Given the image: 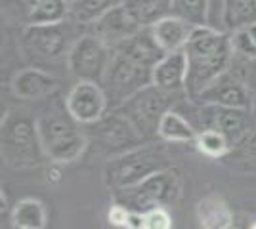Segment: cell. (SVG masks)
<instances>
[{"instance_id": "1", "label": "cell", "mask_w": 256, "mask_h": 229, "mask_svg": "<svg viewBox=\"0 0 256 229\" xmlns=\"http://www.w3.org/2000/svg\"><path fill=\"white\" fill-rule=\"evenodd\" d=\"M184 50L188 55L186 94L188 99L193 101L204 88L210 86L234 65L232 33L214 29L210 25L195 27Z\"/></svg>"}, {"instance_id": "2", "label": "cell", "mask_w": 256, "mask_h": 229, "mask_svg": "<svg viewBox=\"0 0 256 229\" xmlns=\"http://www.w3.org/2000/svg\"><path fill=\"white\" fill-rule=\"evenodd\" d=\"M84 31L86 27L73 19L50 25H25L20 38V48L34 67L44 69L48 63H58L62 59L67 61L73 44Z\"/></svg>"}, {"instance_id": "3", "label": "cell", "mask_w": 256, "mask_h": 229, "mask_svg": "<svg viewBox=\"0 0 256 229\" xmlns=\"http://www.w3.org/2000/svg\"><path fill=\"white\" fill-rule=\"evenodd\" d=\"M172 168L170 157L162 145L144 143L134 149L111 157L106 164V184L111 191L124 189L144 182L146 178L157 174L160 170Z\"/></svg>"}, {"instance_id": "4", "label": "cell", "mask_w": 256, "mask_h": 229, "mask_svg": "<svg viewBox=\"0 0 256 229\" xmlns=\"http://www.w3.org/2000/svg\"><path fill=\"white\" fill-rule=\"evenodd\" d=\"M182 193V178L176 168H166L157 174L146 178L132 187L115 189L113 201L115 205L124 207L130 212L148 214L155 208L172 207Z\"/></svg>"}, {"instance_id": "5", "label": "cell", "mask_w": 256, "mask_h": 229, "mask_svg": "<svg viewBox=\"0 0 256 229\" xmlns=\"http://www.w3.org/2000/svg\"><path fill=\"white\" fill-rule=\"evenodd\" d=\"M182 98H188V94L150 84L115 109L120 111L134 124V128L142 134L146 142H150L151 138H159V122L162 115L172 111Z\"/></svg>"}, {"instance_id": "6", "label": "cell", "mask_w": 256, "mask_h": 229, "mask_svg": "<svg viewBox=\"0 0 256 229\" xmlns=\"http://www.w3.org/2000/svg\"><path fill=\"white\" fill-rule=\"evenodd\" d=\"M69 111H48L36 120L40 142L48 159L54 163H73L86 149V134Z\"/></svg>"}, {"instance_id": "7", "label": "cell", "mask_w": 256, "mask_h": 229, "mask_svg": "<svg viewBox=\"0 0 256 229\" xmlns=\"http://www.w3.org/2000/svg\"><path fill=\"white\" fill-rule=\"evenodd\" d=\"M2 155L16 168H31L42 164L48 155L44 151L36 120L25 115L2 122Z\"/></svg>"}, {"instance_id": "8", "label": "cell", "mask_w": 256, "mask_h": 229, "mask_svg": "<svg viewBox=\"0 0 256 229\" xmlns=\"http://www.w3.org/2000/svg\"><path fill=\"white\" fill-rule=\"evenodd\" d=\"M150 84H153V69L151 67L136 63L117 52L111 54V63L107 67L106 78L102 82L109 109L122 105L126 99H130L134 94H138L140 90H144Z\"/></svg>"}, {"instance_id": "9", "label": "cell", "mask_w": 256, "mask_h": 229, "mask_svg": "<svg viewBox=\"0 0 256 229\" xmlns=\"http://www.w3.org/2000/svg\"><path fill=\"white\" fill-rule=\"evenodd\" d=\"M111 48L86 29L67 55V69L76 80H90L102 84L107 67L111 63Z\"/></svg>"}, {"instance_id": "10", "label": "cell", "mask_w": 256, "mask_h": 229, "mask_svg": "<svg viewBox=\"0 0 256 229\" xmlns=\"http://www.w3.org/2000/svg\"><path fill=\"white\" fill-rule=\"evenodd\" d=\"M199 120L201 130H218L226 136L230 142V147L241 145L248 140L250 130V111L248 109H235V107H224V105H201L199 107Z\"/></svg>"}, {"instance_id": "11", "label": "cell", "mask_w": 256, "mask_h": 229, "mask_svg": "<svg viewBox=\"0 0 256 229\" xmlns=\"http://www.w3.org/2000/svg\"><path fill=\"white\" fill-rule=\"evenodd\" d=\"M65 109L69 111V115L76 122L94 124L109 109L107 96L102 84L90 80H78L65 98Z\"/></svg>"}, {"instance_id": "12", "label": "cell", "mask_w": 256, "mask_h": 229, "mask_svg": "<svg viewBox=\"0 0 256 229\" xmlns=\"http://www.w3.org/2000/svg\"><path fill=\"white\" fill-rule=\"evenodd\" d=\"M92 136L102 143V147L117 151V149H134L138 145L148 143L140 134L134 124L117 109H111L109 115H104L100 120L94 122Z\"/></svg>"}, {"instance_id": "13", "label": "cell", "mask_w": 256, "mask_h": 229, "mask_svg": "<svg viewBox=\"0 0 256 229\" xmlns=\"http://www.w3.org/2000/svg\"><path fill=\"white\" fill-rule=\"evenodd\" d=\"M197 105H224V107H235V109L250 111V92L246 90L245 82L241 78L232 75V69L224 73L220 78H216L210 86H206L193 99Z\"/></svg>"}, {"instance_id": "14", "label": "cell", "mask_w": 256, "mask_h": 229, "mask_svg": "<svg viewBox=\"0 0 256 229\" xmlns=\"http://www.w3.org/2000/svg\"><path fill=\"white\" fill-rule=\"evenodd\" d=\"M140 29H144V27H140V23L132 17V13L126 10V6L122 2L106 11L96 23H92L88 27V31H92L98 38H102L109 48H115L117 44L126 40L128 36L138 33Z\"/></svg>"}, {"instance_id": "15", "label": "cell", "mask_w": 256, "mask_h": 229, "mask_svg": "<svg viewBox=\"0 0 256 229\" xmlns=\"http://www.w3.org/2000/svg\"><path fill=\"white\" fill-rule=\"evenodd\" d=\"M111 50L120 55H124L128 59H132V61H136V63L151 67V69L157 65L160 59L164 57V54H166L159 46L157 38L153 36L151 27L140 29L136 34L128 36L126 40H122V42L117 44V46L111 48Z\"/></svg>"}, {"instance_id": "16", "label": "cell", "mask_w": 256, "mask_h": 229, "mask_svg": "<svg viewBox=\"0 0 256 229\" xmlns=\"http://www.w3.org/2000/svg\"><path fill=\"white\" fill-rule=\"evenodd\" d=\"M60 86V80L40 67H27L12 80V92L22 99H42L52 96Z\"/></svg>"}, {"instance_id": "17", "label": "cell", "mask_w": 256, "mask_h": 229, "mask_svg": "<svg viewBox=\"0 0 256 229\" xmlns=\"http://www.w3.org/2000/svg\"><path fill=\"white\" fill-rule=\"evenodd\" d=\"M186 78H188V55L186 50L168 52L153 67V84L172 90V92H186Z\"/></svg>"}, {"instance_id": "18", "label": "cell", "mask_w": 256, "mask_h": 229, "mask_svg": "<svg viewBox=\"0 0 256 229\" xmlns=\"http://www.w3.org/2000/svg\"><path fill=\"white\" fill-rule=\"evenodd\" d=\"M25 25H50L69 19L67 0H20Z\"/></svg>"}, {"instance_id": "19", "label": "cell", "mask_w": 256, "mask_h": 229, "mask_svg": "<svg viewBox=\"0 0 256 229\" xmlns=\"http://www.w3.org/2000/svg\"><path fill=\"white\" fill-rule=\"evenodd\" d=\"M195 25L186 19H182L178 15H168L164 19L157 21L151 31H153V36L157 38L159 46L168 54V52H176V50H182L190 36H192Z\"/></svg>"}, {"instance_id": "20", "label": "cell", "mask_w": 256, "mask_h": 229, "mask_svg": "<svg viewBox=\"0 0 256 229\" xmlns=\"http://www.w3.org/2000/svg\"><path fill=\"white\" fill-rule=\"evenodd\" d=\"M197 220L203 229H228L235 218L222 197L206 195L197 203Z\"/></svg>"}, {"instance_id": "21", "label": "cell", "mask_w": 256, "mask_h": 229, "mask_svg": "<svg viewBox=\"0 0 256 229\" xmlns=\"http://www.w3.org/2000/svg\"><path fill=\"white\" fill-rule=\"evenodd\" d=\"M140 27H153L157 21L174 15V0H122Z\"/></svg>"}, {"instance_id": "22", "label": "cell", "mask_w": 256, "mask_h": 229, "mask_svg": "<svg viewBox=\"0 0 256 229\" xmlns=\"http://www.w3.org/2000/svg\"><path fill=\"white\" fill-rule=\"evenodd\" d=\"M197 128L180 113L168 111L159 122V138L168 143H190L197 140Z\"/></svg>"}, {"instance_id": "23", "label": "cell", "mask_w": 256, "mask_h": 229, "mask_svg": "<svg viewBox=\"0 0 256 229\" xmlns=\"http://www.w3.org/2000/svg\"><path fill=\"white\" fill-rule=\"evenodd\" d=\"M120 2L122 0H75L73 4H69V19L88 29L106 11L118 6Z\"/></svg>"}, {"instance_id": "24", "label": "cell", "mask_w": 256, "mask_h": 229, "mask_svg": "<svg viewBox=\"0 0 256 229\" xmlns=\"http://www.w3.org/2000/svg\"><path fill=\"white\" fill-rule=\"evenodd\" d=\"M12 222L16 229H44L46 228V208L36 199H23L14 208Z\"/></svg>"}, {"instance_id": "25", "label": "cell", "mask_w": 256, "mask_h": 229, "mask_svg": "<svg viewBox=\"0 0 256 229\" xmlns=\"http://www.w3.org/2000/svg\"><path fill=\"white\" fill-rule=\"evenodd\" d=\"M256 23V0H224V25L230 33Z\"/></svg>"}, {"instance_id": "26", "label": "cell", "mask_w": 256, "mask_h": 229, "mask_svg": "<svg viewBox=\"0 0 256 229\" xmlns=\"http://www.w3.org/2000/svg\"><path fill=\"white\" fill-rule=\"evenodd\" d=\"M174 15L195 27L208 25V0H174Z\"/></svg>"}, {"instance_id": "27", "label": "cell", "mask_w": 256, "mask_h": 229, "mask_svg": "<svg viewBox=\"0 0 256 229\" xmlns=\"http://www.w3.org/2000/svg\"><path fill=\"white\" fill-rule=\"evenodd\" d=\"M195 143H197L199 151L208 155V157H214V159H218L230 151V142L226 140L224 134L218 130H201L197 134Z\"/></svg>"}, {"instance_id": "28", "label": "cell", "mask_w": 256, "mask_h": 229, "mask_svg": "<svg viewBox=\"0 0 256 229\" xmlns=\"http://www.w3.org/2000/svg\"><path fill=\"white\" fill-rule=\"evenodd\" d=\"M144 216H146L144 229H172V218L166 208H155Z\"/></svg>"}, {"instance_id": "29", "label": "cell", "mask_w": 256, "mask_h": 229, "mask_svg": "<svg viewBox=\"0 0 256 229\" xmlns=\"http://www.w3.org/2000/svg\"><path fill=\"white\" fill-rule=\"evenodd\" d=\"M126 220H128V210L120 205H115V207L109 210V222L113 226H126Z\"/></svg>"}, {"instance_id": "30", "label": "cell", "mask_w": 256, "mask_h": 229, "mask_svg": "<svg viewBox=\"0 0 256 229\" xmlns=\"http://www.w3.org/2000/svg\"><path fill=\"white\" fill-rule=\"evenodd\" d=\"M144 224H146V216L140 214V212H130L128 210V220H126V229H144Z\"/></svg>"}, {"instance_id": "31", "label": "cell", "mask_w": 256, "mask_h": 229, "mask_svg": "<svg viewBox=\"0 0 256 229\" xmlns=\"http://www.w3.org/2000/svg\"><path fill=\"white\" fill-rule=\"evenodd\" d=\"M246 147V153H248V155H252V157H256V134L254 136H250V138H248V140H246V143H245Z\"/></svg>"}, {"instance_id": "32", "label": "cell", "mask_w": 256, "mask_h": 229, "mask_svg": "<svg viewBox=\"0 0 256 229\" xmlns=\"http://www.w3.org/2000/svg\"><path fill=\"white\" fill-rule=\"evenodd\" d=\"M228 229H250V224H245V222H241V220H234V224Z\"/></svg>"}, {"instance_id": "33", "label": "cell", "mask_w": 256, "mask_h": 229, "mask_svg": "<svg viewBox=\"0 0 256 229\" xmlns=\"http://www.w3.org/2000/svg\"><path fill=\"white\" fill-rule=\"evenodd\" d=\"M245 29L248 31V34L252 36V40H254V44H256V23H252V25H246Z\"/></svg>"}, {"instance_id": "34", "label": "cell", "mask_w": 256, "mask_h": 229, "mask_svg": "<svg viewBox=\"0 0 256 229\" xmlns=\"http://www.w3.org/2000/svg\"><path fill=\"white\" fill-rule=\"evenodd\" d=\"M250 229H256V220L252 222V224H250Z\"/></svg>"}, {"instance_id": "35", "label": "cell", "mask_w": 256, "mask_h": 229, "mask_svg": "<svg viewBox=\"0 0 256 229\" xmlns=\"http://www.w3.org/2000/svg\"><path fill=\"white\" fill-rule=\"evenodd\" d=\"M67 2H69V4H73V2H75V0H67Z\"/></svg>"}]
</instances>
